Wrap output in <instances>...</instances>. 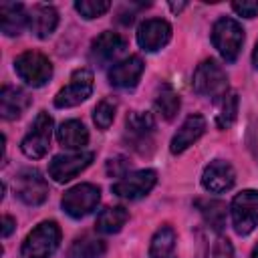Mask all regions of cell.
Returning <instances> with one entry per match:
<instances>
[{"label":"cell","mask_w":258,"mask_h":258,"mask_svg":"<svg viewBox=\"0 0 258 258\" xmlns=\"http://www.w3.org/2000/svg\"><path fill=\"white\" fill-rule=\"evenodd\" d=\"M196 204H198V208H200L204 220H206L216 232H220V230L226 226V204H222V202H218V200H206V202L198 200Z\"/></svg>","instance_id":"cell-27"},{"label":"cell","mask_w":258,"mask_h":258,"mask_svg":"<svg viewBox=\"0 0 258 258\" xmlns=\"http://www.w3.org/2000/svg\"><path fill=\"white\" fill-rule=\"evenodd\" d=\"M14 71L30 87H42L52 77L50 60L38 50H26V52L18 54L14 60Z\"/></svg>","instance_id":"cell-3"},{"label":"cell","mask_w":258,"mask_h":258,"mask_svg":"<svg viewBox=\"0 0 258 258\" xmlns=\"http://www.w3.org/2000/svg\"><path fill=\"white\" fill-rule=\"evenodd\" d=\"M155 181H157V173L153 169H139L115 181L111 185V191L123 200H139L151 191Z\"/></svg>","instance_id":"cell-11"},{"label":"cell","mask_w":258,"mask_h":258,"mask_svg":"<svg viewBox=\"0 0 258 258\" xmlns=\"http://www.w3.org/2000/svg\"><path fill=\"white\" fill-rule=\"evenodd\" d=\"M50 137H52V117L46 111H40L36 115V119L32 121L28 133L24 135V139L20 143V149L26 157L40 159L48 153Z\"/></svg>","instance_id":"cell-5"},{"label":"cell","mask_w":258,"mask_h":258,"mask_svg":"<svg viewBox=\"0 0 258 258\" xmlns=\"http://www.w3.org/2000/svg\"><path fill=\"white\" fill-rule=\"evenodd\" d=\"M99 200H101V189L95 183H79L64 191L60 206L71 218L81 220L97 208Z\"/></svg>","instance_id":"cell-7"},{"label":"cell","mask_w":258,"mask_h":258,"mask_svg":"<svg viewBox=\"0 0 258 258\" xmlns=\"http://www.w3.org/2000/svg\"><path fill=\"white\" fill-rule=\"evenodd\" d=\"M127 220H129V212L123 206H113V208L101 210L95 226L101 234H117L125 226Z\"/></svg>","instance_id":"cell-24"},{"label":"cell","mask_w":258,"mask_h":258,"mask_svg":"<svg viewBox=\"0 0 258 258\" xmlns=\"http://www.w3.org/2000/svg\"><path fill=\"white\" fill-rule=\"evenodd\" d=\"M194 91L202 97L220 99L228 91L226 71L214 58H206L202 64H198V69L194 73Z\"/></svg>","instance_id":"cell-4"},{"label":"cell","mask_w":258,"mask_h":258,"mask_svg":"<svg viewBox=\"0 0 258 258\" xmlns=\"http://www.w3.org/2000/svg\"><path fill=\"white\" fill-rule=\"evenodd\" d=\"M115 111H117V103H115L113 99H103V101L95 107V111H93V121H95V125H97L101 131L109 129L111 123H113V119H115Z\"/></svg>","instance_id":"cell-28"},{"label":"cell","mask_w":258,"mask_h":258,"mask_svg":"<svg viewBox=\"0 0 258 258\" xmlns=\"http://www.w3.org/2000/svg\"><path fill=\"white\" fill-rule=\"evenodd\" d=\"M2 226H4V228H2V236L8 238L10 232L14 230V220H12L10 216H4V218H2Z\"/></svg>","instance_id":"cell-33"},{"label":"cell","mask_w":258,"mask_h":258,"mask_svg":"<svg viewBox=\"0 0 258 258\" xmlns=\"http://www.w3.org/2000/svg\"><path fill=\"white\" fill-rule=\"evenodd\" d=\"M60 244V228L56 222L46 220L40 222L22 242L20 256L22 258H50Z\"/></svg>","instance_id":"cell-1"},{"label":"cell","mask_w":258,"mask_h":258,"mask_svg":"<svg viewBox=\"0 0 258 258\" xmlns=\"http://www.w3.org/2000/svg\"><path fill=\"white\" fill-rule=\"evenodd\" d=\"M232 10L238 16L244 18H254L258 14V0H242V2H232Z\"/></svg>","instance_id":"cell-30"},{"label":"cell","mask_w":258,"mask_h":258,"mask_svg":"<svg viewBox=\"0 0 258 258\" xmlns=\"http://www.w3.org/2000/svg\"><path fill=\"white\" fill-rule=\"evenodd\" d=\"M75 8L83 18L91 20V18L103 16L111 8V2H107V0H79V2H75Z\"/></svg>","instance_id":"cell-29"},{"label":"cell","mask_w":258,"mask_h":258,"mask_svg":"<svg viewBox=\"0 0 258 258\" xmlns=\"http://www.w3.org/2000/svg\"><path fill=\"white\" fill-rule=\"evenodd\" d=\"M28 24V16L24 12V4L4 2L0 4V28L6 36H18Z\"/></svg>","instance_id":"cell-20"},{"label":"cell","mask_w":258,"mask_h":258,"mask_svg":"<svg viewBox=\"0 0 258 258\" xmlns=\"http://www.w3.org/2000/svg\"><path fill=\"white\" fill-rule=\"evenodd\" d=\"M204 131H206V119H204L200 113L189 115V117L181 123V127L177 129V133L173 135V139H171V143H169V151H171L173 155L185 151L189 145H194V143L204 135Z\"/></svg>","instance_id":"cell-17"},{"label":"cell","mask_w":258,"mask_h":258,"mask_svg":"<svg viewBox=\"0 0 258 258\" xmlns=\"http://www.w3.org/2000/svg\"><path fill=\"white\" fill-rule=\"evenodd\" d=\"M16 196L26 206H40L48 198V183L38 169L26 167L16 175Z\"/></svg>","instance_id":"cell-12"},{"label":"cell","mask_w":258,"mask_h":258,"mask_svg":"<svg viewBox=\"0 0 258 258\" xmlns=\"http://www.w3.org/2000/svg\"><path fill=\"white\" fill-rule=\"evenodd\" d=\"M238 113V95L234 91H226L218 99V111H216V125L220 129H228Z\"/></svg>","instance_id":"cell-26"},{"label":"cell","mask_w":258,"mask_h":258,"mask_svg":"<svg viewBox=\"0 0 258 258\" xmlns=\"http://www.w3.org/2000/svg\"><path fill=\"white\" fill-rule=\"evenodd\" d=\"M252 62H254V67L258 69V42H256V46H254V52H252Z\"/></svg>","instance_id":"cell-35"},{"label":"cell","mask_w":258,"mask_h":258,"mask_svg":"<svg viewBox=\"0 0 258 258\" xmlns=\"http://www.w3.org/2000/svg\"><path fill=\"white\" fill-rule=\"evenodd\" d=\"M169 8H171L173 12H179V10H183V8H185V2H171V4H169Z\"/></svg>","instance_id":"cell-34"},{"label":"cell","mask_w":258,"mask_h":258,"mask_svg":"<svg viewBox=\"0 0 258 258\" xmlns=\"http://www.w3.org/2000/svg\"><path fill=\"white\" fill-rule=\"evenodd\" d=\"M153 133H155V119L151 113L133 111L125 119V135L129 145L139 153H149L153 147Z\"/></svg>","instance_id":"cell-8"},{"label":"cell","mask_w":258,"mask_h":258,"mask_svg":"<svg viewBox=\"0 0 258 258\" xmlns=\"http://www.w3.org/2000/svg\"><path fill=\"white\" fill-rule=\"evenodd\" d=\"M93 93V73L89 69H77L71 75L69 85H64L56 97H54V107L58 109H69L75 105H81L87 101Z\"/></svg>","instance_id":"cell-9"},{"label":"cell","mask_w":258,"mask_h":258,"mask_svg":"<svg viewBox=\"0 0 258 258\" xmlns=\"http://www.w3.org/2000/svg\"><path fill=\"white\" fill-rule=\"evenodd\" d=\"M30 103H32V97L18 87L4 85L0 91V113L8 121L22 117V113L30 107Z\"/></svg>","instance_id":"cell-18"},{"label":"cell","mask_w":258,"mask_h":258,"mask_svg":"<svg viewBox=\"0 0 258 258\" xmlns=\"http://www.w3.org/2000/svg\"><path fill=\"white\" fill-rule=\"evenodd\" d=\"M143 69L145 64L139 56H129L125 60H119L109 71V83L119 89H133L139 83Z\"/></svg>","instance_id":"cell-16"},{"label":"cell","mask_w":258,"mask_h":258,"mask_svg":"<svg viewBox=\"0 0 258 258\" xmlns=\"http://www.w3.org/2000/svg\"><path fill=\"white\" fill-rule=\"evenodd\" d=\"M58 24V12L48 4L32 6L28 14V28L36 38H48Z\"/></svg>","instance_id":"cell-19"},{"label":"cell","mask_w":258,"mask_h":258,"mask_svg":"<svg viewBox=\"0 0 258 258\" xmlns=\"http://www.w3.org/2000/svg\"><path fill=\"white\" fill-rule=\"evenodd\" d=\"M127 169H129V161L125 157H111L107 161V173L113 175V177H125L127 175Z\"/></svg>","instance_id":"cell-31"},{"label":"cell","mask_w":258,"mask_h":258,"mask_svg":"<svg viewBox=\"0 0 258 258\" xmlns=\"http://www.w3.org/2000/svg\"><path fill=\"white\" fill-rule=\"evenodd\" d=\"M171 38V26L161 18H149L137 28V42L143 50L155 52L163 48Z\"/></svg>","instance_id":"cell-14"},{"label":"cell","mask_w":258,"mask_h":258,"mask_svg":"<svg viewBox=\"0 0 258 258\" xmlns=\"http://www.w3.org/2000/svg\"><path fill=\"white\" fill-rule=\"evenodd\" d=\"M149 258H177L175 256V232L171 226H161L151 238Z\"/></svg>","instance_id":"cell-22"},{"label":"cell","mask_w":258,"mask_h":258,"mask_svg":"<svg viewBox=\"0 0 258 258\" xmlns=\"http://www.w3.org/2000/svg\"><path fill=\"white\" fill-rule=\"evenodd\" d=\"M212 258H234V248L228 238H218L212 248Z\"/></svg>","instance_id":"cell-32"},{"label":"cell","mask_w":258,"mask_h":258,"mask_svg":"<svg viewBox=\"0 0 258 258\" xmlns=\"http://www.w3.org/2000/svg\"><path fill=\"white\" fill-rule=\"evenodd\" d=\"M236 181V173L234 167L228 161L216 159L210 161V165H206L204 173H202V185L210 191V194H222L228 191Z\"/></svg>","instance_id":"cell-15"},{"label":"cell","mask_w":258,"mask_h":258,"mask_svg":"<svg viewBox=\"0 0 258 258\" xmlns=\"http://www.w3.org/2000/svg\"><path fill=\"white\" fill-rule=\"evenodd\" d=\"M212 42L226 62H234L244 44V28L238 20L222 16L212 26Z\"/></svg>","instance_id":"cell-2"},{"label":"cell","mask_w":258,"mask_h":258,"mask_svg":"<svg viewBox=\"0 0 258 258\" xmlns=\"http://www.w3.org/2000/svg\"><path fill=\"white\" fill-rule=\"evenodd\" d=\"M125 48H127V40H125L121 34L107 30V32L99 34V36L93 40L89 56H91V60H93L95 64L107 67V64H111L113 60H117V56L123 54Z\"/></svg>","instance_id":"cell-13"},{"label":"cell","mask_w":258,"mask_h":258,"mask_svg":"<svg viewBox=\"0 0 258 258\" xmlns=\"http://www.w3.org/2000/svg\"><path fill=\"white\" fill-rule=\"evenodd\" d=\"M155 111L165 119V121H171L175 117V113L179 111V95L171 89V85L163 83L159 89H157V95H155Z\"/></svg>","instance_id":"cell-25"},{"label":"cell","mask_w":258,"mask_h":258,"mask_svg":"<svg viewBox=\"0 0 258 258\" xmlns=\"http://www.w3.org/2000/svg\"><path fill=\"white\" fill-rule=\"evenodd\" d=\"M230 214H232V226L236 234L248 236L258 226V191L256 189L240 191L232 200Z\"/></svg>","instance_id":"cell-6"},{"label":"cell","mask_w":258,"mask_h":258,"mask_svg":"<svg viewBox=\"0 0 258 258\" xmlns=\"http://www.w3.org/2000/svg\"><path fill=\"white\" fill-rule=\"evenodd\" d=\"M105 250H107V244L101 238L85 234L69 246L67 258H101L105 254Z\"/></svg>","instance_id":"cell-23"},{"label":"cell","mask_w":258,"mask_h":258,"mask_svg":"<svg viewBox=\"0 0 258 258\" xmlns=\"http://www.w3.org/2000/svg\"><path fill=\"white\" fill-rule=\"evenodd\" d=\"M56 139L67 149H83L89 143V131L83 125V121L71 119L60 123V127L56 129Z\"/></svg>","instance_id":"cell-21"},{"label":"cell","mask_w":258,"mask_h":258,"mask_svg":"<svg viewBox=\"0 0 258 258\" xmlns=\"http://www.w3.org/2000/svg\"><path fill=\"white\" fill-rule=\"evenodd\" d=\"M95 153L93 151H79V153H69V155H54L48 163V175L56 183H67L73 177H77L83 169H87L93 161Z\"/></svg>","instance_id":"cell-10"},{"label":"cell","mask_w":258,"mask_h":258,"mask_svg":"<svg viewBox=\"0 0 258 258\" xmlns=\"http://www.w3.org/2000/svg\"><path fill=\"white\" fill-rule=\"evenodd\" d=\"M250 258H258V244L254 246V250H252V254H250Z\"/></svg>","instance_id":"cell-36"}]
</instances>
